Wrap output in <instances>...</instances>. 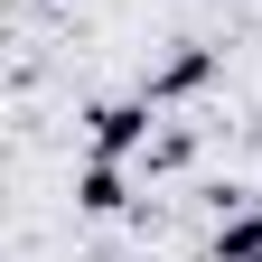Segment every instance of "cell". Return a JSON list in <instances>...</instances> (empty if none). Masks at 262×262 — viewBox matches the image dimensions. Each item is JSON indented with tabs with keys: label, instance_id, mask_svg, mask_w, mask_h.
I'll list each match as a JSON object with an SVG mask.
<instances>
[{
	"label": "cell",
	"instance_id": "7a4b0ae2",
	"mask_svg": "<svg viewBox=\"0 0 262 262\" xmlns=\"http://www.w3.org/2000/svg\"><path fill=\"white\" fill-rule=\"evenodd\" d=\"M206 75H215V56H206V47H178V56L159 66V75H150L141 94H150V103H178V94H196V84H206Z\"/></svg>",
	"mask_w": 262,
	"mask_h": 262
},
{
	"label": "cell",
	"instance_id": "3957f363",
	"mask_svg": "<svg viewBox=\"0 0 262 262\" xmlns=\"http://www.w3.org/2000/svg\"><path fill=\"white\" fill-rule=\"evenodd\" d=\"M75 196H84V215H122V206H131L122 159H103V150H94V159H84V178H75Z\"/></svg>",
	"mask_w": 262,
	"mask_h": 262
},
{
	"label": "cell",
	"instance_id": "6da1fadb",
	"mask_svg": "<svg viewBox=\"0 0 262 262\" xmlns=\"http://www.w3.org/2000/svg\"><path fill=\"white\" fill-rule=\"evenodd\" d=\"M150 113H159L150 94H131V103H94V113H84V141L103 150V159H131V150H150V141H159V122H150Z\"/></svg>",
	"mask_w": 262,
	"mask_h": 262
},
{
	"label": "cell",
	"instance_id": "277c9868",
	"mask_svg": "<svg viewBox=\"0 0 262 262\" xmlns=\"http://www.w3.org/2000/svg\"><path fill=\"white\" fill-rule=\"evenodd\" d=\"M215 262H262V206H234V215H225Z\"/></svg>",
	"mask_w": 262,
	"mask_h": 262
}]
</instances>
